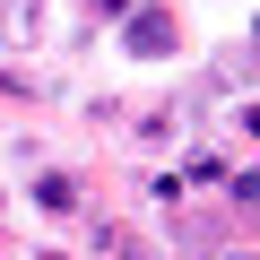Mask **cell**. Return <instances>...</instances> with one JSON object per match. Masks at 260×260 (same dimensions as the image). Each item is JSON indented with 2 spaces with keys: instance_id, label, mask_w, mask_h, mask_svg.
<instances>
[{
  "instance_id": "cell-1",
  "label": "cell",
  "mask_w": 260,
  "mask_h": 260,
  "mask_svg": "<svg viewBox=\"0 0 260 260\" xmlns=\"http://www.w3.org/2000/svg\"><path fill=\"white\" fill-rule=\"evenodd\" d=\"M121 44L139 52V61H165V52H174V18H165V9H130V26H121Z\"/></svg>"
},
{
  "instance_id": "cell-2",
  "label": "cell",
  "mask_w": 260,
  "mask_h": 260,
  "mask_svg": "<svg viewBox=\"0 0 260 260\" xmlns=\"http://www.w3.org/2000/svg\"><path fill=\"white\" fill-rule=\"evenodd\" d=\"M35 18H44V0H0V44L26 52V44H35Z\"/></svg>"
},
{
  "instance_id": "cell-3",
  "label": "cell",
  "mask_w": 260,
  "mask_h": 260,
  "mask_svg": "<svg viewBox=\"0 0 260 260\" xmlns=\"http://www.w3.org/2000/svg\"><path fill=\"white\" fill-rule=\"evenodd\" d=\"M35 200H44L52 217H70V208H78V182H70V174H44V182H35Z\"/></svg>"
},
{
  "instance_id": "cell-4",
  "label": "cell",
  "mask_w": 260,
  "mask_h": 260,
  "mask_svg": "<svg viewBox=\"0 0 260 260\" xmlns=\"http://www.w3.org/2000/svg\"><path fill=\"white\" fill-rule=\"evenodd\" d=\"M234 208H251V217H260V174H234Z\"/></svg>"
},
{
  "instance_id": "cell-5",
  "label": "cell",
  "mask_w": 260,
  "mask_h": 260,
  "mask_svg": "<svg viewBox=\"0 0 260 260\" xmlns=\"http://www.w3.org/2000/svg\"><path fill=\"white\" fill-rule=\"evenodd\" d=\"M113 260H148V251H139V243H121V234H113Z\"/></svg>"
},
{
  "instance_id": "cell-6",
  "label": "cell",
  "mask_w": 260,
  "mask_h": 260,
  "mask_svg": "<svg viewBox=\"0 0 260 260\" xmlns=\"http://www.w3.org/2000/svg\"><path fill=\"white\" fill-rule=\"evenodd\" d=\"M217 260H260V251H243V243H225V251H217Z\"/></svg>"
},
{
  "instance_id": "cell-7",
  "label": "cell",
  "mask_w": 260,
  "mask_h": 260,
  "mask_svg": "<svg viewBox=\"0 0 260 260\" xmlns=\"http://www.w3.org/2000/svg\"><path fill=\"white\" fill-rule=\"evenodd\" d=\"M87 9H121V0H87Z\"/></svg>"
},
{
  "instance_id": "cell-8",
  "label": "cell",
  "mask_w": 260,
  "mask_h": 260,
  "mask_svg": "<svg viewBox=\"0 0 260 260\" xmlns=\"http://www.w3.org/2000/svg\"><path fill=\"white\" fill-rule=\"evenodd\" d=\"M243 130H260V113H251V121H243Z\"/></svg>"
},
{
  "instance_id": "cell-9",
  "label": "cell",
  "mask_w": 260,
  "mask_h": 260,
  "mask_svg": "<svg viewBox=\"0 0 260 260\" xmlns=\"http://www.w3.org/2000/svg\"><path fill=\"white\" fill-rule=\"evenodd\" d=\"M44 260H52V251H44Z\"/></svg>"
}]
</instances>
